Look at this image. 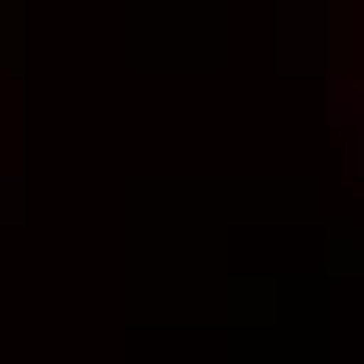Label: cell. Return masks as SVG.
Wrapping results in <instances>:
<instances>
[{
	"mask_svg": "<svg viewBox=\"0 0 364 364\" xmlns=\"http://www.w3.org/2000/svg\"><path fill=\"white\" fill-rule=\"evenodd\" d=\"M333 252H339V257H333V264H339V270H358V245H352V239H339V245H333Z\"/></svg>",
	"mask_w": 364,
	"mask_h": 364,
	"instance_id": "cell-2",
	"label": "cell"
},
{
	"mask_svg": "<svg viewBox=\"0 0 364 364\" xmlns=\"http://www.w3.org/2000/svg\"><path fill=\"white\" fill-rule=\"evenodd\" d=\"M333 119H339V126H352V119H358V101H352V88H346V82H339V101H333Z\"/></svg>",
	"mask_w": 364,
	"mask_h": 364,
	"instance_id": "cell-1",
	"label": "cell"
}]
</instances>
